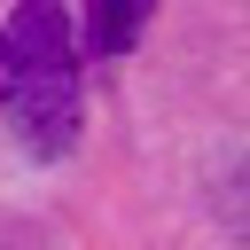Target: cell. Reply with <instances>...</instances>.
<instances>
[{
    "mask_svg": "<svg viewBox=\"0 0 250 250\" xmlns=\"http://www.w3.org/2000/svg\"><path fill=\"white\" fill-rule=\"evenodd\" d=\"M0 117L31 156L78 141V31L62 0H16L0 23Z\"/></svg>",
    "mask_w": 250,
    "mask_h": 250,
    "instance_id": "cell-1",
    "label": "cell"
},
{
    "mask_svg": "<svg viewBox=\"0 0 250 250\" xmlns=\"http://www.w3.org/2000/svg\"><path fill=\"white\" fill-rule=\"evenodd\" d=\"M156 0H94V55H125Z\"/></svg>",
    "mask_w": 250,
    "mask_h": 250,
    "instance_id": "cell-2",
    "label": "cell"
}]
</instances>
